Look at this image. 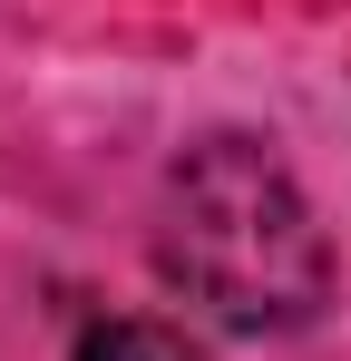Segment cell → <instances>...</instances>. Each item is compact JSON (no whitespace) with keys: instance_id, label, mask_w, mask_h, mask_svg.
<instances>
[{"instance_id":"cell-1","label":"cell","mask_w":351,"mask_h":361,"mask_svg":"<svg viewBox=\"0 0 351 361\" xmlns=\"http://www.w3.org/2000/svg\"><path fill=\"white\" fill-rule=\"evenodd\" d=\"M156 264L185 302H205L234 332H292L332 293L322 225H312L302 185L283 176V157L254 137H205L176 157L166 215H156Z\"/></svg>"},{"instance_id":"cell-2","label":"cell","mask_w":351,"mask_h":361,"mask_svg":"<svg viewBox=\"0 0 351 361\" xmlns=\"http://www.w3.org/2000/svg\"><path fill=\"white\" fill-rule=\"evenodd\" d=\"M78 361H205V352H195L176 322H137V312H127V322H88V332H78Z\"/></svg>"}]
</instances>
